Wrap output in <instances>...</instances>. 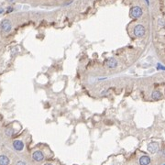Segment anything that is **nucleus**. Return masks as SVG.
<instances>
[{"instance_id": "obj_6", "label": "nucleus", "mask_w": 165, "mask_h": 165, "mask_svg": "<svg viewBox=\"0 0 165 165\" xmlns=\"http://www.w3.org/2000/svg\"><path fill=\"white\" fill-rule=\"evenodd\" d=\"M105 65L110 69H115L118 66V61L115 58H110L105 62Z\"/></svg>"}, {"instance_id": "obj_16", "label": "nucleus", "mask_w": 165, "mask_h": 165, "mask_svg": "<svg viewBox=\"0 0 165 165\" xmlns=\"http://www.w3.org/2000/svg\"><path fill=\"white\" fill-rule=\"evenodd\" d=\"M146 2H147L148 5H149V0H146Z\"/></svg>"}, {"instance_id": "obj_14", "label": "nucleus", "mask_w": 165, "mask_h": 165, "mask_svg": "<svg viewBox=\"0 0 165 165\" xmlns=\"http://www.w3.org/2000/svg\"><path fill=\"white\" fill-rule=\"evenodd\" d=\"M13 8L12 7H8V9H7V12H10V11H12Z\"/></svg>"}, {"instance_id": "obj_11", "label": "nucleus", "mask_w": 165, "mask_h": 165, "mask_svg": "<svg viewBox=\"0 0 165 165\" xmlns=\"http://www.w3.org/2000/svg\"><path fill=\"white\" fill-rule=\"evenodd\" d=\"M5 133H6V135H7V136L10 137V136H12L13 133H14V129H13L12 128H6Z\"/></svg>"}, {"instance_id": "obj_5", "label": "nucleus", "mask_w": 165, "mask_h": 165, "mask_svg": "<svg viewBox=\"0 0 165 165\" xmlns=\"http://www.w3.org/2000/svg\"><path fill=\"white\" fill-rule=\"evenodd\" d=\"M32 158H33V160L36 161V162H41L44 159V154L41 151H34L33 154H32Z\"/></svg>"}, {"instance_id": "obj_1", "label": "nucleus", "mask_w": 165, "mask_h": 165, "mask_svg": "<svg viewBox=\"0 0 165 165\" xmlns=\"http://www.w3.org/2000/svg\"><path fill=\"white\" fill-rule=\"evenodd\" d=\"M134 35L136 36V37L138 38H141L143 37V36L145 35V32H146V30L144 28V26L141 24H138L135 26V28H134Z\"/></svg>"}, {"instance_id": "obj_9", "label": "nucleus", "mask_w": 165, "mask_h": 165, "mask_svg": "<svg viewBox=\"0 0 165 165\" xmlns=\"http://www.w3.org/2000/svg\"><path fill=\"white\" fill-rule=\"evenodd\" d=\"M10 161L6 155H0V165H8Z\"/></svg>"}, {"instance_id": "obj_3", "label": "nucleus", "mask_w": 165, "mask_h": 165, "mask_svg": "<svg viewBox=\"0 0 165 165\" xmlns=\"http://www.w3.org/2000/svg\"><path fill=\"white\" fill-rule=\"evenodd\" d=\"M12 28V24L9 20H4L1 22V30L5 33H8Z\"/></svg>"}, {"instance_id": "obj_13", "label": "nucleus", "mask_w": 165, "mask_h": 165, "mask_svg": "<svg viewBox=\"0 0 165 165\" xmlns=\"http://www.w3.org/2000/svg\"><path fill=\"white\" fill-rule=\"evenodd\" d=\"M158 69H161V70H164L165 71V67L162 66V65H161L160 63H158Z\"/></svg>"}, {"instance_id": "obj_12", "label": "nucleus", "mask_w": 165, "mask_h": 165, "mask_svg": "<svg viewBox=\"0 0 165 165\" xmlns=\"http://www.w3.org/2000/svg\"><path fill=\"white\" fill-rule=\"evenodd\" d=\"M16 165H27V164H26V162H23V161H18Z\"/></svg>"}, {"instance_id": "obj_7", "label": "nucleus", "mask_w": 165, "mask_h": 165, "mask_svg": "<svg viewBox=\"0 0 165 165\" xmlns=\"http://www.w3.org/2000/svg\"><path fill=\"white\" fill-rule=\"evenodd\" d=\"M13 147H14V149H16V151H21L24 149V143H23L22 140L17 139V140H14V142H13Z\"/></svg>"}, {"instance_id": "obj_2", "label": "nucleus", "mask_w": 165, "mask_h": 165, "mask_svg": "<svg viewBox=\"0 0 165 165\" xmlns=\"http://www.w3.org/2000/svg\"><path fill=\"white\" fill-rule=\"evenodd\" d=\"M142 8L139 7H133L130 10V17L133 18H139L142 16Z\"/></svg>"}, {"instance_id": "obj_10", "label": "nucleus", "mask_w": 165, "mask_h": 165, "mask_svg": "<svg viewBox=\"0 0 165 165\" xmlns=\"http://www.w3.org/2000/svg\"><path fill=\"white\" fill-rule=\"evenodd\" d=\"M151 97L153 99H155V100H159V99H161L162 97V94L160 91H158V90H155L151 94Z\"/></svg>"}, {"instance_id": "obj_15", "label": "nucleus", "mask_w": 165, "mask_h": 165, "mask_svg": "<svg viewBox=\"0 0 165 165\" xmlns=\"http://www.w3.org/2000/svg\"><path fill=\"white\" fill-rule=\"evenodd\" d=\"M4 12V9L3 8H0V14H1V13H3Z\"/></svg>"}, {"instance_id": "obj_4", "label": "nucleus", "mask_w": 165, "mask_h": 165, "mask_svg": "<svg viewBox=\"0 0 165 165\" xmlns=\"http://www.w3.org/2000/svg\"><path fill=\"white\" fill-rule=\"evenodd\" d=\"M148 151L151 153H152V154L153 153H156L159 151V144L157 142H155V141L149 143V145H148Z\"/></svg>"}, {"instance_id": "obj_8", "label": "nucleus", "mask_w": 165, "mask_h": 165, "mask_svg": "<svg viewBox=\"0 0 165 165\" xmlns=\"http://www.w3.org/2000/svg\"><path fill=\"white\" fill-rule=\"evenodd\" d=\"M151 163V158L149 156H141L139 158V164L140 165H149Z\"/></svg>"}, {"instance_id": "obj_17", "label": "nucleus", "mask_w": 165, "mask_h": 165, "mask_svg": "<svg viewBox=\"0 0 165 165\" xmlns=\"http://www.w3.org/2000/svg\"><path fill=\"white\" fill-rule=\"evenodd\" d=\"M44 165H52V164H51V163H46V164H44Z\"/></svg>"}]
</instances>
